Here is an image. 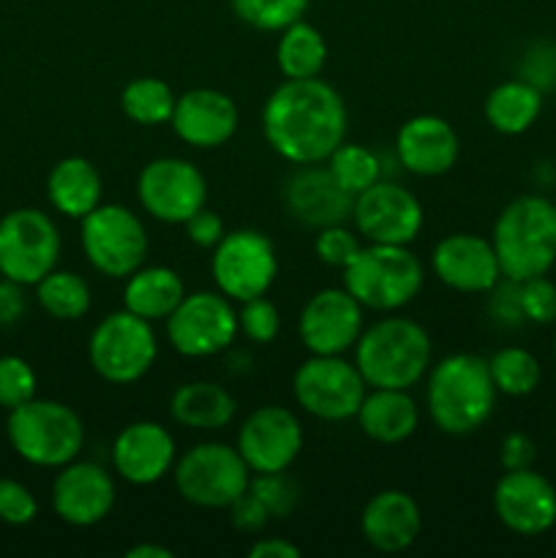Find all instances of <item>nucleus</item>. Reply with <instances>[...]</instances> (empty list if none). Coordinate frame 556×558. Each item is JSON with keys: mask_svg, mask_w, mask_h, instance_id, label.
Returning <instances> with one entry per match:
<instances>
[{"mask_svg": "<svg viewBox=\"0 0 556 558\" xmlns=\"http://www.w3.org/2000/svg\"><path fill=\"white\" fill-rule=\"evenodd\" d=\"M347 104L336 87L319 76L281 82L262 109L267 145L298 167L327 161L347 140Z\"/></svg>", "mask_w": 556, "mask_h": 558, "instance_id": "obj_1", "label": "nucleus"}, {"mask_svg": "<svg viewBox=\"0 0 556 558\" xmlns=\"http://www.w3.org/2000/svg\"><path fill=\"white\" fill-rule=\"evenodd\" d=\"M428 414L447 436H469L483 428L496 407V385L488 360L458 352L431 368L425 387Z\"/></svg>", "mask_w": 556, "mask_h": 558, "instance_id": "obj_2", "label": "nucleus"}, {"mask_svg": "<svg viewBox=\"0 0 556 558\" xmlns=\"http://www.w3.org/2000/svg\"><path fill=\"white\" fill-rule=\"evenodd\" d=\"M431 338L423 325L407 316H387L363 327L354 343V365L365 385L382 390H409L431 371Z\"/></svg>", "mask_w": 556, "mask_h": 558, "instance_id": "obj_3", "label": "nucleus"}, {"mask_svg": "<svg viewBox=\"0 0 556 558\" xmlns=\"http://www.w3.org/2000/svg\"><path fill=\"white\" fill-rule=\"evenodd\" d=\"M491 243L510 281L545 276L556 262V205L540 194L518 196L496 218Z\"/></svg>", "mask_w": 556, "mask_h": 558, "instance_id": "obj_4", "label": "nucleus"}, {"mask_svg": "<svg viewBox=\"0 0 556 558\" xmlns=\"http://www.w3.org/2000/svg\"><path fill=\"white\" fill-rule=\"evenodd\" d=\"M423 265L407 245L368 243L343 267V289L363 308L390 314L412 303L423 289Z\"/></svg>", "mask_w": 556, "mask_h": 558, "instance_id": "obj_5", "label": "nucleus"}, {"mask_svg": "<svg viewBox=\"0 0 556 558\" xmlns=\"http://www.w3.org/2000/svg\"><path fill=\"white\" fill-rule=\"evenodd\" d=\"M5 434L22 461L41 469H60L76 461L85 445V423L80 414L47 398H31L11 409Z\"/></svg>", "mask_w": 556, "mask_h": 558, "instance_id": "obj_6", "label": "nucleus"}, {"mask_svg": "<svg viewBox=\"0 0 556 558\" xmlns=\"http://www.w3.org/2000/svg\"><path fill=\"white\" fill-rule=\"evenodd\" d=\"M174 488L180 499L202 510H229L251 485V469L223 441H202L174 461Z\"/></svg>", "mask_w": 556, "mask_h": 558, "instance_id": "obj_7", "label": "nucleus"}, {"mask_svg": "<svg viewBox=\"0 0 556 558\" xmlns=\"http://www.w3.org/2000/svg\"><path fill=\"white\" fill-rule=\"evenodd\" d=\"M87 357H90L93 371L109 385H134L153 368L158 357L153 322L125 308L104 316L90 332Z\"/></svg>", "mask_w": 556, "mask_h": 558, "instance_id": "obj_8", "label": "nucleus"}, {"mask_svg": "<svg viewBox=\"0 0 556 558\" xmlns=\"http://www.w3.org/2000/svg\"><path fill=\"white\" fill-rule=\"evenodd\" d=\"M368 385L343 354H311L292 376V396L303 412L322 423H343L358 414Z\"/></svg>", "mask_w": 556, "mask_h": 558, "instance_id": "obj_9", "label": "nucleus"}, {"mask_svg": "<svg viewBox=\"0 0 556 558\" xmlns=\"http://www.w3.org/2000/svg\"><path fill=\"white\" fill-rule=\"evenodd\" d=\"M60 232L47 213L20 207L0 218V276L20 287H36L58 267Z\"/></svg>", "mask_w": 556, "mask_h": 558, "instance_id": "obj_10", "label": "nucleus"}, {"mask_svg": "<svg viewBox=\"0 0 556 558\" xmlns=\"http://www.w3.org/2000/svg\"><path fill=\"white\" fill-rule=\"evenodd\" d=\"M210 272L218 292L232 303L262 298L278 278L276 245L256 229L227 232L213 248Z\"/></svg>", "mask_w": 556, "mask_h": 558, "instance_id": "obj_11", "label": "nucleus"}, {"mask_svg": "<svg viewBox=\"0 0 556 558\" xmlns=\"http://www.w3.org/2000/svg\"><path fill=\"white\" fill-rule=\"evenodd\" d=\"M147 232L134 210L98 205L82 218V248L87 262L107 278H129L145 265Z\"/></svg>", "mask_w": 556, "mask_h": 558, "instance_id": "obj_12", "label": "nucleus"}, {"mask_svg": "<svg viewBox=\"0 0 556 558\" xmlns=\"http://www.w3.org/2000/svg\"><path fill=\"white\" fill-rule=\"evenodd\" d=\"M240 332L232 300L221 292H194L167 316V338L183 357H213L234 343Z\"/></svg>", "mask_w": 556, "mask_h": 558, "instance_id": "obj_13", "label": "nucleus"}, {"mask_svg": "<svg viewBox=\"0 0 556 558\" xmlns=\"http://www.w3.org/2000/svg\"><path fill=\"white\" fill-rule=\"evenodd\" d=\"M136 196L142 210L156 221L185 223L205 207L207 180L185 158H153L136 178Z\"/></svg>", "mask_w": 556, "mask_h": 558, "instance_id": "obj_14", "label": "nucleus"}, {"mask_svg": "<svg viewBox=\"0 0 556 558\" xmlns=\"http://www.w3.org/2000/svg\"><path fill=\"white\" fill-rule=\"evenodd\" d=\"M352 218L368 243L409 245L423 229V205L403 185L376 180L371 189L354 196Z\"/></svg>", "mask_w": 556, "mask_h": 558, "instance_id": "obj_15", "label": "nucleus"}, {"mask_svg": "<svg viewBox=\"0 0 556 558\" xmlns=\"http://www.w3.org/2000/svg\"><path fill=\"white\" fill-rule=\"evenodd\" d=\"M303 450V425L283 407H259L249 414L238 434V452L251 474L287 472Z\"/></svg>", "mask_w": 556, "mask_h": 558, "instance_id": "obj_16", "label": "nucleus"}, {"mask_svg": "<svg viewBox=\"0 0 556 558\" xmlns=\"http://www.w3.org/2000/svg\"><path fill=\"white\" fill-rule=\"evenodd\" d=\"M298 332L311 354H347L363 332V305L347 289H322L300 311Z\"/></svg>", "mask_w": 556, "mask_h": 558, "instance_id": "obj_17", "label": "nucleus"}, {"mask_svg": "<svg viewBox=\"0 0 556 558\" xmlns=\"http://www.w3.org/2000/svg\"><path fill=\"white\" fill-rule=\"evenodd\" d=\"M494 510L518 537H540L556 526V488L532 469L505 472L494 488Z\"/></svg>", "mask_w": 556, "mask_h": 558, "instance_id": "obj_18", "label": "nucleus"}, {"mask_svg": "<svg viewBox=\"0 0 556 558\" xmlns=\"http://www.w3.org/2000/svg\"><path fill=\"white\" fill-rule=\"evenodd\" d=\"M114 480L93 461H71L60 466L52 483V510L63 523L90 529L101 523L114 507Z\"/></svg>", "mask_w": 556, "mask_h": 558, "instance_id": "obj_19", "label": "nucleus"}, {"mask_svg": "<svg viewBox=\"0 0 556 558\" xmlns=\"http://www.w3.org/2000/svg\"><path fill=\"white\" fill-rule=\"evenodd\" d=\"M431 265H434V276L447 289L461 294L491 292L501 278L494 243L469 232L442 238L431 256Z\"/></svg>", "mask_w": 556, "mask_h": 558, "instance_id": "obj_20", "label": "nucleus"}, {"mask_svg": "<svg viewBox=\"0 0 556 558\" xmlns=\"http://www.w3.org/2000/svg\"><path fill=\"white\" fill-rule=\"evenodd\" d=\"M174 461H178L174 436L153 420L125 425L112 441L114 472L131 485H156L172 472Z\"/></svg>", "mask_w": 556, "mask_h": 558, "instance_id": "obj_21", "label": "nucleus"}, {"mask_svg": "<svg viewBox=\"0 0 556 558\" xmlns=\"http://www.w3.org/2000/svg\"><path fill=\"white\" fill-rule=\"evenodd\" d=\"M169 123L185 145L196 150H213V147L227 145L238 134L240 112L238 104L227 93L213 90V87H194L178 96Z\"/></svg>", "mask_w": 556, "mask_h": 558, "instance_id": "obj_22", "label": "nucleus"}, {"mask_svg": "<svg viewBox=\"0 0 556 558\" xmlns=\"http://www.w3.org/2000/svg\"><path fill=\"white\" fill-rule=\"evenodd\" d=\"M283 205L287 213L303 227L325 229L333 223H343L352 216L354 196L347 194L330 169H322L319 163L300 167L283 185Z\"/></svg>", "mask_w": 556, "mask_h": 558, "instance_id": "obj_23", "label": "nucleus"}, {"mask_svg": "<svg viewBox=\"0 0 556 558\" xmlns=\"http://www.w3.org/2000/svg\"><path fill=\"white\" fill-rule=\"evenodd\" d=\"M396 153L403 169L420 178L447 174L458 161L461 142L456 129L436 114H418L398 129Z\"/></svg>", "mask_w": 556, "mask_h": 558, "instance_id": "obj_24", "label": "nucleus"}, {"mask_svg": "<svg viewBox=\"0 0 556 558\" xmlns=\"http://www.w3.org/2000/svg\"><path fill=\"white\" fill-rule=\"evenodd\" d=\"M423 529L418 501L403 490H379L371 496L360 515V532L365 543L379 554H401L412 548Z\"/></svg>", "mask_w": 556, "mask_h": 558, "instance_id": "obj_25", "label": "nucleus"}, {"mask_svg": "<svg viewBox=\"0 0 556 558\" xmlns=\"http://www.w3.org/2000/svg\"><path fill=\"white\" fill-rule=\"evenodd\" d=\"M360 430L376 445H401L418 430L420 412L409 390H382L371 387L360 403L358 414Z\"/></svg>", "mask_w": 556, "mask_h": 558, "instance_id": "obj_26", "label": "nucleus"}, {"mask_svg": "<svg viewBox=\"0 0 556 558\" xmlns=\"http://www.w3.org/2000/svg\"><path fill=\"white\" fill-rule=\"evenodd\" d=\"M49 205L65 218H82L101 205L104 183L98 169L87 158L69 156L52 167L47 178Z\"/></svg>", "mask_w": 556, "mask_h": 558, "instance_id": "obj_27", "label": "nucleus"}, {"mask_svg": "<svg viewBox=\"0 0 556 558\" xmlns=\"http://www.w3.org/2000/svg\"><path fill=\"white\" fill-rule=\"evenodd\" d=\"M169 414L183 428L223 430L238 414V401L223 385L185 381L169 398Z\"/></svg>", "mask_w": 556, "mask_h": 558, "instance_id": "obj_28", "label": "nucleus"}, {"mask_svg": "<svg viewBox=\"0 0 556 558\" xmlns=\"http://www.w3.org/2000/svg\"><path fill=\"white\" fill-rule=\"evenodd\" d=\"M183 298L185 283L172 267L142 265L125 278L123 308L147 322H167V316L178 308Z\"/></svg>", "mask_w": 556, "mask_h": 558, "instance_id": "obj_29", "label": "nucleus"}, {"mask_svg": "<svg viewBox=\"0 0 556 558\" xmlns=\"http://www.w3.org/2000/svg\"><path fill=\"white\" fill-rule=\"evenodd\" d=\"M543 112V90L527 80H507L485 98V120L505 136H518L534 125Z\"/></svg>", "mask_w": 556, "mask_h": 558, "instance_id": "obj_30", "label": "nucleus"}, {"mask_svg": "<svg viewBox=\"0 0 556 558\" xmlns=\"http://www.w3.org/2000/svg\"><path fill=\"white\" fill-rule=\"evenodd\" d=\"M276 63L287 80H314L327 63V41L309 22H294L281 31L276 47Z\"/></svg>", "mask_w": 556, "mask_h": 558, "instance_id": "obj_31", "label": "nucleus"}, {"mask_svg": "<svg viewBox=\"0 0 556 558\" xmlns=\"http://www.w3.org/2000/svg\"><path fill=\"white\" fill-rule=\"evenodd\" d=\"M36 298L38 305L47 311L52 319L60 322H74L90 311V287H87L85 278L80 272L71 270H58L41 278L36 283Z\"/></svg>", "mask_w": 556, "mask_h": 558, "instance_id": "obj_32", "label": "nucleus"}, {"mask_svg": "<svg viewBox=\"0 0 556 558\" xmlns=\"http://www.w3.org/2000/svg\"><path fill=\"white\" fill-rule=\"evenodd\" d=\"M174 101H178L174 90L158 76H136L120 93V107H123L125 118L134 120L136 125L169 123Z\"/></svg>", "mask_w": 556, "mask_h": 558, "instance_id": "obj_33", "label": "nucleus"}, {"mask_svg": "<svg viewBox=\"0 0 556 558\" xmlns=\"http://www.w3.org/2000/svg\"><path fill=\"white\" fill-rule=\"evenodd\" d=\"M491 379H494L496 392L510 398L532 396L543 379L537 357L521 347H505L488 360Z\"/></svg>", "mask_w": 556, "mask_h": 558, "instance_id": "obj_34", "label": "nucleus"}, {"mask_svg": "<svg viewBox=\"0 0 556 558\" xmlns=\"http://www.w3.org/2000/svg\"><path fill=\"white\" fill-rule=\"evenodd\" d=\"M327 169L336 178V183L341 185L347 194L358 196L365 189L382 180V161L374 150H368L365 145H349L341 142L336 150L327 158Z\"/></svg>", "mask_w": 556, "mask_h": 558, "instance_id": "obj_35", "label": "nucleus"}, {"mask_svg": "<svg viewBox=\"0 0 556 558\" xmlns=\"http://www.w3.org/2000/svg\"><path fill=\"white\" fill-rule=\"evenodd\" d=\"M232 11L256 31L281 33L303 20L309 0H232Z\"/></svg>", "mask_w": 556, "mask_h": 558, "instance_id": "obj_36", "label": "nucleus"}, {"mask_svg": "<svg viewBox=\"0 0 556 558\" xmlns=\"http://www.w3.org/2000/svg\"><path fill=\"white\" fill-rule=\"evenodd\" d=\"M249 494L262 501L270 518H289L300 505V488L287 472H267L251 477Z\"/></svg>", "mask_w": 556, "mask_h": 558, "instance_id": "obj_37", "label": "nucleus"}, {"mask_svg": "<svg viewBox=\"0 0 556 558\" xmlns=\"http://www.w3.org/2000/svg\"><path fill=\"white\" fill-rule=\"evenodd\" d=\"M36 371L31 368V363L16 354H5L0 357V407L3 409H16L22 403H27L31 398H36Z\"/></svg>", "mask_w": 556, "mask_h": 558, "instance_id": "obj_38", "label": "nucleus"}, {"mask_svg": "<svg viewBox=\"0 0 556 558\" xmlns=\"http://www.w3.org/2000/svg\"><path fill=\"white\" fill-rule=\"evenodd\" d=\"M238 327H240V332L249 338V341L265 347V343L276 341L278 330H281V314H278L276 303L262 294V298L240 303Z\"/></svg>", "mask_w": 556, "mask_h": 558, "instance_id": "obj_39", "label": "nucleus"}, {"mask_svg": "<svg viewBox=\"0 0 556 558\" xmlns=\"http://www.w3.org/2000/svg\"><path fill=\"white\" fill-rule=\"evenodd\" d=\"M360 248L363 245H360L358 234L349 232L343 223H333V227L319 229V234L314 240L316 259L325 262L327 267H338V270H343L358 256Z\"/></svg>", "mask_w": 556, "mask_h": 558, "instance_id": "obj_40", "label": "nucleus"}, {"mask_svg": "<svg viewBox=\"0 0 556 558\" xmlns=\"http://www.w3.org/2000/svg\"><path fill=\"white\" fill-rule=\"evenodd\" d=\"M521 289V308L523 319L532 325H551L556 322V283H551L545 276L518 281Z\"/></svg>", "mask_w": 556, "mask_h": 558, "instance_id": "obj_41", "label": "nucleus"}, {"mask_svg": "<svg viewBox=\"0 0 556 558\" xmlns=\"http://www.w3.org/2000/svg\"><path fill=\"white\" fill-rule=\"evenodd\" d=\"M38 515V501L31 494V488H25L16 480H0V521L9 523V526H27V523L36 521Z\"/></svg>", "mask_w": 556, "mask_h": 558, "instance_id": "obj_42", "label": "nucleus"}, {"mask_svg": "<svg viewBox=\"0 0 556 558\" xmlns=\"http://www.w3.org/2000/svg\"><path fill=\"white\" fill-rule=\"evenodd\" d=\"M488 294H491V300H488L491 319L499 322V325H507V327H516V325H521V322H527L523 319L521 289H518V281H510V278L501 276Z\"/></svg>", "mask_w": 556, "mask_h": 558, "instance_id": "obj_43", "label": "nucleus"}, {"mask_svg": "<svg viewBox=\"0 0 556 558\" xmlns=\"http://www.w3.org/2000/svg\"><path fill=\"white\" fill-rule=\"evenodd\" d=\"M183 227H185V238H189L196 248H216V245L221 243L223 234H227L221 216H218L216 210H207V207H202L200 213H194Z\"/></svg>", "mask_w": 556, "mask_h": 558, "instance_id": "obj_44", "label": "nucleus"}, {"mask_svg": "<svg viewBox=\"0 0 556 558\" xmlns=\"http://www.w3.org/2000/svg\"><path fill=\"white\" fill-rule=\"evenodd\" d=\"M229 521H232V526L238 529V532L259 534L262 529L267 526V521H270V515H267V510L262 507V501L245 490V494L229 507Z\"/></svg>", "mask_w": 556, "mask_h": 558, "instance_id": "obj_45", "label": "nucleus"}, {"mask_svg": "<svg viewBox=\"0 0 556 558\" xmlns=\"http://www.w3.org/2000/svg\"><path fill=\"white\" fill-rule=\"evenodd\" d=\"M534 456H537V447L529 439L523 430H512L501 439L499 447V463L505 472H518V469H532Z\"/></svg>", "mask_w": 556, "mask_h": 558, "instance_id": "obj_46", "label": "nucleus"}, {"mask_svg": "<svg viewBox=\"0 0 556 558\" xmlns=\"http://www.w3.org/2000/svg\"><path fill=\"white\" fill-rule=\"evenodd\" d=\"M22 311H25V298H22L20 283L9 281V278L0 281V327L14 325Z\"/></svg>", "mask_w": 556, "mask_h": 558, "instance_id": "obj_47", "label": "nucleus"}, {"mask_svg": "<svg viewBox=\"0 0 556 558\" xmlns=\"http://www.w3.org/2000/svg\"><path fill=\"white\" fill-rule=\"evenodd\" d=\"M249 556L251 558H300L303 556V550H300V545L289 543V539L283 537H262L251 545Z\"/></svg>", "mask_w": 556, "mask_h": 558, "instance_id": "obj_48", "label": "nucleus"}, {"mask_svg": "<svg viewBox=\"0 0 556 558\" xmlns=\"http://www.w3.org/2000/svg\"><path fill=\"white\" fill-rule=\"evenodd\" d=\"M125 558H174L172 548H164V545L153 543H136L125 550Z\"/></svg>", "mask_w": 556, "mask_h": 558, "instance_id": "obj_49", "label": "nucleus"}, {"mask_svg": "<svg viewBox=\"0 0 556 558\" xmlns=\"http://www.w3.org/2000/svg\"><path fill=\"white\" fill-rule=\"evenodd\" d=\"M554 357H556V341H554Z\"/></svg>", "mask_w": 556, "mask_h": 558, "instance_id": "obj_50", "label": "nucleus"}]
</instances>
